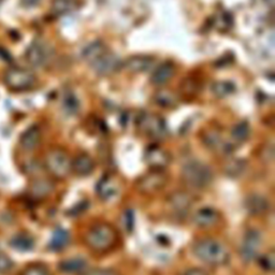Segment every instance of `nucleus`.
I'll return each mask as SVG.
<instances>
[{"instance_id":"1","label":"nucleus","mask_w":275,"mask_h":275,"mask_svg":"<svg viewBox=\"0 0 275 275\" xmlns=\"http://www.w3.org/2000/svg\"><path fill=\"white\" fill-rule=\"evenodd\" d=\"M193 253L200 261L210 266H224L230 259L228 248L212 237L198 240L193 246Z\"/></svg>"},{"instance_id":"2","label":"nucleus","mask_w":275,"mask_h":275,"mask_svg":"<svg viewBox=\"0 0 275 275\" xmlns=\"http://www.w3.org/2000/svg\"><path fill=\"white\" fill-rule=\"evenodd\" d=\"M118 240V234L114 227L107 223L93 225L85 235L87 246L96 253H105L112 249Z\"/></svg>"},{"instance_id":"3","label":"nucleus","mask_w":275,"mask_h":275,"mask_svg":"<svg viewBox=\"0 0 275 275\" xmlns=\"http://www.w3.org/2000/svg\"><path fill=\"white\" fill-rule=\"evenodd\" d=\"M182 178L186 185L196 189L208 187L213 181V171L208 164L199 160H190L182 168Z\"/></svg>"},{"instance_id":"4","label":"nucleus","mask_w":275,"mask_h":275,"mask_svg":"<svg viewBox=\"0 0 275 275\" xmlns=\"http://www.w3.org/2000/svg\"><path fill=\"white\" fill-rule=\"evenodd\" d=\"M71 159L66 151L63 149H52L45 155V168L53 177L57 180L66 178L71 172Z\"/></svg>"},{"instance_id":"5","label":"nucleus","mask_w":275,"mask_h":275,"mask_svg":"<svg viewBox=\"0 0 275 275\" xmlns=\"http://www.w3.org/2000/svg\"><path fill=\"white\" fill-rule=\"evenodd\" d=\"M168 180L163 170H152L138 178L136 189L142 195L152 196L161 191L168 184Z\"/></svg>"},{"instance_id":"6","label":"nucleus","mask_w":275,"mask_h":275,"mask_svg":"<svg viewBox=\"0 0 275 275\" xmlns=\"http://www.w3.org/2000/svg\"><path fill=\"white\" fill-rule=\"evenodd\" d=\"M4 81L6 85L14 91L30 89L35 83V77L31 71L23 68H11L6 71Z\"/></svg>"},{"instance_id":"7","label":"nucleus","mask_w":275,"mask_h":275,"mask_svg":"<svg viewBox=\"0 0 275 275\" xmlns=\"http://www.w3.org/2000/svg\"><path fill=\"white\" fill-rule=\"evenodd\" d=\"M138 128L145 136L153 139H160L167 135V127L164 121L156 114H141L138 118Z\"/></svg>"},{"instance_id":"8","label":"nucleus","mask_w":275,"mask_h":275,"mask_svg":"<svg viewBox=\"0 0 275 275\" xmlns=\"http://www.w3.org/2000/svg\"><path fill=\"white\" fill-rule=\"evenodd\" d=\"M262 246V237L258 230L249 229L244 237L240 247V255L243 261L252 262L258 257V253Z\"/></svg>"},{"instance_id":"9","label":"nucleus","mask_w":275,"mask_h":275,"mask_svg":"<svg viewBox=\"0 0 275 275\" xmlns=\"http://www.w3.org/2000/svg\"><path fill=\"white\" fill-rule=\"evenodd\" d=\"M51 46L42 40L33 41L26 51V59L32 67H42L50 62Z\"/></svg>"},{"instance_id":"10","label":"nucleus","mask_w":275,"mask_h":275,"mask_svg":"<svg viewBox=\"0 0 275 275\" xmlns=\"http://www.w3.org/2000/svg\"><path fill=\"white\" fill-rule=\"evenodd\" d=\"M145 161L152 170H163L170 163V155L159 146H150L145 152Z\"/></svg>"},{"instance_id":"11","label":"nucleus","mask_w":275,"mask_h":275,"mask_svg":"<svg viewBox=\"0 0 275 275\" xmlns=\"http://www.w3.org/2000/svg\"><path fill=\"white\" fill-rule=\"evenodd\" d=\"M168 205L177 215H186L194 205V198L186 191H174L168 199Z\"/></svg>"},{"instance_id":"12","label":"nucleus","mask_w":275,"mask_h":275,"mask_svg":"<svg viewBox=\"0 0 275 275\" xmlns=\"http://www.w3.org/2000/svg\"><path fill=\"white\" fill-rule=\"evenodd\" d=\"M96 72L101 76H107L113 74L119 67V59L109 51L104 52L100 57L90 64Z\"/></svg>"},{"instance_id":"13","label":"nucleus","mask_w":275,"mask_h":275,"mask_svg":"<svg viewBox=\"0 0 275 275\" xmlns=\"http://www.w3.org/2000/svg\"><path fill=\"white\" fill-rule=\"evenodd\" d=\"M96 190L102 200L107 201L114 199L118 195L121 187H119V182L116 181L113 176L106 175L99 181Z\"/></svg>"},{"instance_id":"14","label":"nucleus","mask_w":275,"mask_h":275,"mask_svg":"<svg viewBox=\"0 0 275 275\" xmlns=\"http://www.w3.org/2000/svg\"><path fill=\"white\" fill-rule=\"evenodd\" d=\"M221 219L219 213L212 208H201L194 215V223L200 228H211Z\"/></svg>"},{"instance_id":"15","label":"nucleus","mask_w":275,"mask_h":275,"mask_svg":"<svg viewBox=\"0 0 275 275\" xmlns=\"http://www.w3.org/2000/svg\"><path fill=\"white\" fill-rule=\"evenodd\" d=\"M41 130L38 126H30L27 128L24 133L22 134L20 138V144L21 148L26 151V152H31L38 148L41 142Z\"/></svg>"},{"instance_id":"16","label":"nucleus","mask_w":275,"mask_h":275,"mask_svg":"<svg viewBox=\"0 0 275 275\" xmlns=\"http://www.w3.org/2000/svg\"><path fill=\"white\" fill-rule=\"evenodd\" d=\"M245 208L248 213L255 216L266 214L270 209L269 200L260 194H250L245 199Z\"/></svg>"},{"instance_id":"17","label":"nucleus","mask_w":275,"mask_h":275,"mask_svg":"<svg viewBox=\"0 0 275 275\" xmlns=\"http://www.w3.org/2000/svg\"><path fill=\"white\" fill-rule=\"evenodd\" d=\"M95 167V161L89 155L81 154L71 162V171H74L78 176L85 177L93 173Z\"/></svg>"},{"instance_id":"18","label":"nucleus","mask_w":275,"mask_h":275,"mask_svg":"<svg viewBox=\"0 0 275 275\" xmlns=\"http://www.w3.org/2000/svg\"><path fill=\"white\" fill-rule=\"evenodd\" d=\"M54 190V184L52 181L44 177H39L33 180L29 186V193L31 197L35 199H44L49 197Z\"/></svg>"},{"instance_id":"19","label":"nucleus","mask_w":275,"mask_h":275,"mask_svg":"<svg viewBox=\"0 0 275 275\" xmlns=\"http://www.w3.org/2000/svg\"><path fill=\"white\" fill-rule=\"evenodd\" d=\"M87 268V261L82 257H71L62 260L58 264V269L66 274H79Z\"/></svg>"},{"instance_id":"20","label":"nucleus","mask_w":275,"mask_h":275,"mask_svg":"<svg viewBox=\"0 0 275 275\" xmlns=\"http://www.w3.org/2000/svg\"><path fill=\"white\" fill-rule=\"evenodd\" d=\"M174 75V67L170 63H163L154 70L152 75V82L155 85H163Z\"/></svg>"},{"instance_id":"21","label":"nucleus","mask_w":275,"mask_h":275,"mask_svg":"<svg viewBox=\"0 0 275 275\" xmlns=\"http://www.w3.org/2000/svg\"><path fill=\"white\" fill-rule=\"evenodd\" d=\"M153 65L152 58L148 56H133L130 57L125 63V68L130 72L140 74L149 70Z\"/></svg>"},{"instance_id":"22","label":"nucleus","mask_w":275,"mask_h":275,"mask_svg":"<svg viewBox=\"0 0 275 275\" xmlns=\"http://www.w3.org/2000/svg\"><path fill=\"white\" fill-rule=\"evenodd\" d=\"M10 246L19 252H29L34 246L33 237L25 232H20L11 237Z\"/></svg>"},{"instance_id":"23","label":"nucleus","mask_w":275,"mask_h":275,"mask_svg":"<svg viewBox=\"0 0 275 275\" xmlns=\"http://www.w3.org/2000/svg\"><path fill=\"white\" fill-rule=\"evenodd\" d=\"M106 47L103 43L99 41H95L89 43L85 46V49L83 50V58L90 65L96 59L100 57L104 52H106Z\"/></svg>"},{"instance_id":"24","label":"nucleus","mask_w":275,"mask_h":275,"mask_svg":"<svg viewBox=\"0 0 275 275\" xmlns=\"http://www.w3.org/2000/svg\"><path fill=\"white\" fill-rule=\"evenodd\" d=\"M70 241V235L67 230L58 228L54 231L52 240L50 242V247L53 250H62L64 249Z\"/></svg>"},{"instance_id":"25","label":"nucleus","mask_w":275,"mask_h":275,"mask_svg":"<svg viewBox=\"0 0 275 275\" xmlns=\"http://www.w3.org/2000/svg\"><path fill=\"white\" fill-rule=\"evenodd\" d=\"M76 0H53L52 3V13L54 15H65L69 12L75 10Z\"/></svg>"},{"instance_id":"26","label":"nucleus","mask_w":275,"mask_h":275,"mask_svg":"<svg viewBox=\"0 0 275 275\" xmlns=\"http://www.w3.org/2000/svg\"><path fill=\"white\" fill-rule=\"evenodd\" d=\"M250 134V127L246 122H240L231 129V139L236 143H243L246 141Z\"/></svg>"},{"instance_id":"27","label":"nucleus","mask_w":275,"mask_h":275,"mask_svg":"<svg viewBox=\"0 0 275 275\" xmlns=\"http://www.w3.org/2000/svg\"><path fill=\"white\" fill-rule=\"evenodd\" d=\"M155 100H156L157 104H159L160 106H163V107H171V106L175 105L177 102L176 96L173 93H171L169 90H166V89L158 91L156 94V96H155Z\"/></svg>"},{"instance_id":"28","label":"nucleus","mask_w":275,"mask_h":275,"mask_svg":"<svg viewBox=\"0 0 275 275\" xmlns=\"http://www.w3.org/2000/svg\"><path fill=\"white\" fill-rule=\"evenodd\" d=\"M233 91H234L233 84L226 81H219V82L214 83L212 86V93L216 96V97H219V98L227 97V96L231 95Z\"/></svg>"},{"instance_id":"29","label":"nucleus","mask_w":275,"mask_h":275,"mask_svg":"<svg viewBox=\"0 0 275 275\" xmlns=\"http://www.w3.org/2000/svg\"><path fill=\"white\" fill-rule=\"evenodd\" d=\"M259 266L260 268L266 272H273L275 269V253L274 250L271 249L268 253L262 255L259 258Z\"/></svg>"},{"instance_id":"30","label":"nucleus","mask_w":275,"mask_h":275,"mask_svg":"<svg viewBox=\"0 0 275 275\" xmlns=\"http://www.w3.org/2000/svg\"><path fill=\"white\" fill-rule=\"evenodd\" d=\"M21 275H53L51 270L42 264H32L24 268Z\"/></svg>"},{"instance_id":"31","label":"nucleus","mask_w":275,"mask_h":275,"mask_svg":"<svg viewBox=\"0 0 275 275\" xmlns=\"http://www.w3.org/2000/svg\"><path fill=\"white\" fill-rule=\"evenodd\" d=\"M245 169V161L241 159H233L226 164V173L230 176H237L243 173Z\"/></svg>"},{"instance_id":"32","label":"nucleus","mask_w":275,"mask_h":275,"mask_svg":"<svg viewBox=\"0 0 275 275\" xmlns=\"http://www.w3.org/2000/svg\"><path fill=\"white\" fill-rule=\"evenodd\" d=\"M14 264L12 259L4 253H0V274L6 275L11 272V270L13 269Z\"/></svg>"},{"instance_id":"33","label":"nucleus","mask_w":275,"mask_h":275,"mask_svg":"<svg viewBox=\"0 0 275 275\" xmlns=\"http://www.w3.org/2000/svg\"><path fill=\"white\" fill-rule=\"evenodd\" d=\"M64 105L69 113H76L79 110V101L72 95H68L64 100Z\"/></svg>"},{"instance_id":"34","label":"nucleus","mask_w":275,"mask_h":275,"mask_svg":"<svg viewBox=\"0 0 275 275\" xmlns=\"http://www.w3.org/2000/svg\"><path fill=\"white\" fill-rule=\"evenodd\" d=\"M206 144L209 148H213V149H217L219 148L221 144V136L216 133H210L207 135L206 138Z\"/></svg>"},{"instance_id":"35","label":"nucleus","mask_w":275,"mask_h":275,"mask_svg":"<svg viewBox=\"0 0 275 275\" xmlns=\"http://www.w3.org/2000/svg\"><path fill=\"white\" fill-rule=\"evenodd\" d=\"M83 275H121V274L117 273L114 270H109V269H95L84 273Z\"/></svg>"},{"instance_id":"36","label":"nucleus","mask_w":275,"mask_h":275,"mask_svg":"<svg viewBox=\"0 0 275 275\" xmlns=\"http://www.w3.org/2000/svg\"><path fill=\"white\" fill-rule=\"evenodd\" d=\"M183 275H209V273L201 268H190L186 270Z\"/></svg>"}]
</instances>
